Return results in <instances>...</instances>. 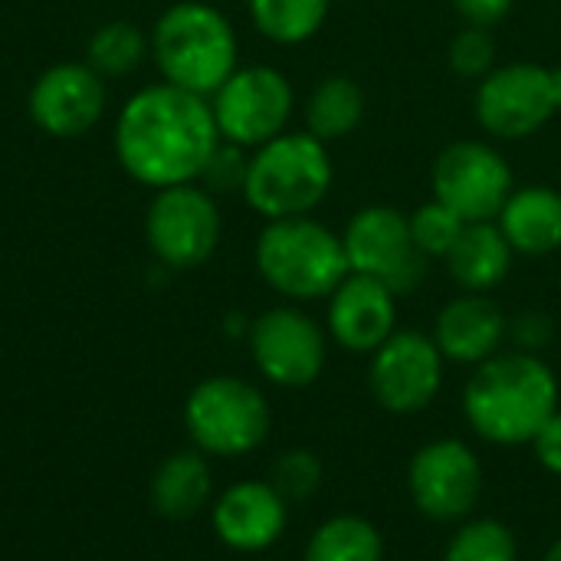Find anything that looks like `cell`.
Here are the masks:
<instances>
[{
	"label": "cell",
	"instance_id": "8",
	"mask_svg": "<svg viewBox=\"0 0 561 561\" xmlns=\"http://www.w3.org/2000/svg\"><path fill=\"white\" fill-rule=\"evenodd\" d=\"M516 187L513 164L486 138H457L431 164V197L450 207L463 224L496 220Z\"/></svg>",
	"mask_w": 561,
	"mask_h": 561
},
{
	"label": "cell",
	"instance_id": "27",
	"mask_svg": "<svg viewBox=\"0 0 561 561\" xmlns=\"http://www.w3.org/2000/svg\"><path fill=\"white\" fill-rule=\"evenodd\" d=\"M408 220H411V233H414V243H417V250L427 256V260H444L450 250H454V243L460 240V233H463V220L450 210V207H444L440 201H424V204H417L411 214H408Z\"/></svg>",
	"mask_w": 561,
	"mask_h": 561
},
{
	"label": "cell",
	"instance_id": "31",
	"mask_svg": "<svg viewBox=\"0 0 561 561\" xmlns=\"http://www.w3.org/2000/svg\"><path fill=\"white\" fill-rule=\"evenodd\" d=\"M556 339V319L546 309H523L510 319V345L519 352L542 355Z\"/></svg>",
	"mask_w": 561,
	"mask_h": 561
},
{
	"label": "cell",
	"instance_id": "29",
	"mask_svg": "<svg viewBox=\"0 0 561 561\" xmlns=\"http://www.w3.org/2000/svg\"><path fill=\"white\" fill-rule=\"evenodd\" d=\"M496 53L500 49H496L493 30L463 23V30H457L447 43V66L454 76L480 82L483 76L496 69Z\"/></svg>",
	"mask_w": 561,
	"mask_h": 561
},
{
	"label": "cell",
	"instance_id": "28",
	"mask_svg": "<svg viewBox=\"0 0 561 561\" xmlns=\"http://www.w3.org/2000/svg\"><path fill=\"white\" fill-rule=\"evenodd\" d=\"M322 477H325V467H322L319 454H312L306 447H293V450L279 454L270 470V483L276 486V493L286 503L312 500L322 486Z\"/></svg>",
	"mask_w": 561,
	"mask_h": 561
},
{
	"label": "cell",
	"instance_id": "30",
	"mask_svg": "<svg viewBox=\"0 0 561 561\" xmlns=\"http://www.w3.org/2000/svg\"><path fill=\"white\" fill-rule=\"evenodd\" d=\"M247 168H250V151L220 138V145L214 148V154H210V161H207V168H204V174H201V184H204L210 194L243 191Z\"/></svg>",
	"mask_w": 561,
	"mask_h": 561
},
{
	"label": "cell",
	"instance_id": "3",
	"mask_svg": "<svg viewBox=\"0 0 561 561\" xmlns=\"http://www.w3.org/2000/svg\"><path fill=\"white\" fill-rule=\"evenodd\" d=\"M332 184L335 164L329 145L302 128L283 131L250 151V168L240 194L263 220H283L316 214L332 194Z\"/></svg>",
	"mask_w": 561,
	"mask_h": 561
},
{
	"label": "cell",
	"instance_id": "2",
	"mask_svg": "<svg viewBox=\"0 0 561 561\" xmlns=\"http://www.w3.org/2000/svg\"><path fill=\"white\" fill-rule=\"evenodd\" d=\"M559 411V378L542 355L503 348L473 368L463 388L470 431L493 447L533 444L539 427Z\"/></svg>",
	"mask_w": 561,
	"mask_h": 561
},
{
	"label": "cell",
	"instance_id": "19",
	"mask_svg": "<svg viewBox=\"0 0 561 561\" xmlns=\"http://www.w3.org/2000/svg\"><path fill=\"white\" fill-rule=\"evenodd\" d=\"M493 224L516 256H552L561 250V191L552 184H516Z\"/></svg>",
	"mask_w": 561,
	"mask_h": 561
},
{
	"label": "cell",
	"instance_id": "34",
	"mask_svg": "<svg viewBox=\"0 0 561 561\" xmlns=\"http://www.w3.org/2000/svg\"><path fill=\"white\" fill-rule=\"evenodd\" d=\"M542 561H561V539H556V542L549 546V552L542 556Z\"/></svg>",
	"mask_w": 561,
	"mask_h": 561
},
{
	"label": "cell",
	"instance_id": "26",
	"mask_svg": "<svg viewBox=\"0 0 561 561\" xmlns=\"http://www.w3.org/2000/svg\"><path fill=\"white\" fill-rule=\"evenodd\" d=\"M148 53V43L141 30L128 20H112L99 26L89 39V66L105 79L131 72Z\"/></svg>",
	"mask_w": 561,
	"mask_h": 561
},
{
	"label": "cell",
	"instance_id": "18",
	"mask_svg": "<svg viewBox=\"0 0 561 561\" xmlns=\"http://www.w3.org/2000/svg\"><path fill=\"white\" fill-rule=\"evenodd\" d=\"M431 339L450 365L477 368L506 348L510 316L490 293H457L440 306Z\"/></svg>",
	"mask_w": 561,
	"mask_h": 561
},
{
	"label": "cell",
	"instance_id": "10",
	"mask_svg": "<svg viewBox=\"0 0 561 561\" xmlns=\"http://www.w3.org/2000/svg\"><path fill=\"white\" fill-rule=\"evenodd\" d=\"M210 108L220 138L253 151L289 131L296 89L276 66H237L233 76L210 95Z\"/></svg>",
	"mask_w": 561,
	"mask_h": 561
},
{
	"label": "cell",
	"instance_id": "20",
	"mask_svg": "<svg viewBox=\"0 0 561 561\" xmlns=\"http://www.w3.org/2000/svg\"><path fill=\"white\" fill-rule=\"evenodd\" d=\"M460 293H493L513 273L516 253L493 220L467 224L454 250L440 260Z\"/></svg>",
	"mask_w": 561,
	"mask_h": 561
},
{
	"label": "cell",
	"instance_id": "25",
	"mask_svg": "<svg viewBox=\"0 0 561 561\" xmlns=\"http://www.w3.org/2000/svg\"><path fill=\"white\" fill-rule=\"evenodd\" d=\"M440 561H519L516 533L493 516H470L450 536Z\"/></svg>",
	"mask_w": 561,
	"mask_h": 561
},
{
	"label": "cell",
	"instance_id": "23",
	"mask_svg": "<svg viewBox=\"0 0 561 561\" xmlns=\"http://www.w3.org/2000/svg\"><path fill=\"white\" fill-rule=\"evenodd\" d=\"M302 561H385V536L371 519L339 513L309 536Z\"/></svg>",
	"mask_w": 561,
	"mask_h": 561
},
{
	"label": "cell",
	"instance_id": "6",
	"mask_svg": "<svg viewBox=\"0 0 561 561\" xmlns=\"http://www.w3.org/2000/svg\"><path fill=\"white\" fill-rule=\"evenodd\" d=\"M184 424L201 454L243 457L270 437L273 414L256 385L233 375H217L191 391Z\"/></svg>",
	"mask_w": 561,
	"mask_h": 561
},
{
	"label": "cell",
	"instance_id": "16",
	"mask_svg": "<svg viewBox=\"0 0 561 561\" xmlns=\"http://www.w3.org/2000/svg\"><path fill=\"white\" fill-rule=\"evenodd\" d=\"M105 112V79L85 62H59L30 89V115L53 138L85 135Z\"/></svg>",
	"mask_w": 561,
	"mask_h": 561
},
{
	"label": "cell",
	"instance_id": "15",
	"mask_svg": "<svg viewBox=\"0 0 561 561\" xmlns=\"http://www.w3.org/2000/svg\"><path fill=\"white\" fill-rule=\"evenodd\" d=\"M325 332L339 348L371 355L398 332V296L371 276L348 273L325 299Z\"/></svg>",
	"mask_w": 561,
	"mask_h": 561
},
{
	"label": "cell",
	"instance_id": "22",
	"mask_svg": "<svg viewBox=\"0 0 561 561\" xmlns=\"http://www.w3.org/2000/svg\"><path fill=\"white\" fill-rule=\"evenodd\" d=\"M210 493H214V473L201 450L171 454L151 480L154 510L164 519H178V523L204 513V506L210 503Z\"/></svg>",
	"mask_w": 561,
	"mask_h": 561
},
{
	"label": "cell",
	"instance_id": "24",
	"mask_svg": "<svg viewBox=\"0 0 561 561\" xmlns=\"http://www.w3.org/2000/svg\"><path fill=\"white\" fill-rule=\"evenodd\" d=\"M260 36L276 46L309 43L329 20L332 0H247Z\"/></svg>",
	"mask_w": 561,
	"mask_h": 561
},
{
	"label": "cell",
	"instance_id": "14",
	"mask_svg": "<svg viewBox=\"0 0 561 561\" xmlns=\"http://www.w3.org/2000/svg\"><path fill=\"white\" fill-rule=\"evenodd\" d=\"M250 352L260 375L276 388H309L329 362V332L299 306H273L250 325Z\"/></svg>",
	"mask_w": 561,
	"mask_h": 561
},
{
	"label": "cell",
	"instance_id": "35",
	"mask_svg": "<svg viewBox=\"0 0 561 561\" xmlns=\"http://www.w3.org/2000/svg\"><path fill=\"white\" fill-rule=\"evenodd\" d=\"M552 82H556V99H559L561 108V66H552Z\"/></svg>",
	"mask_w": 561,
	"mask_h": 561
},
{
	"label": "cell",
	"instance_id": "4",
	"mask_svg": "<svg viewBox=\"0 0 561 561\" xmlns=\"http://www.w3.org/2000/svg\"><path fill=\"white\" fill-rule=\"evenodd\" d=\"M151 53L164 82L210 99L237 69V33L217 7L181 0L158 16Z\"/></svg>",
	"mask_w": 561,
	"mask_h": 561
},
{
	"label": "cell",
	"instance_id": "13",
	"mask_svg": "<svg viewBox=\"0 0 561 561\" xmlns=\"http://www.w3.org/2000/svg\"><path fill=\"white\" fill-rule=\"evenodd\" d=\"M224 233L214 194L197 184L161 187L145 217V237L154 256L171 270L204 266Z\"/></svg>",
	"mask_w": 561,
	"mask_h": 561
},
{
	"label": "cell",
	"instance_id": "11",
	"mask_svg": "<svg viewBox=\"0 0 561 561\" xmlns=\"http://www.w3.org/2000/svg\"><path fill=\"white\" fill-rule=\"evenodd\" d=\"M483 463L467 440L440 437L424 444L408 463V496L414 510L444 526L470 519L483 500Z\"/></svg>",
	"mask_w": 561,
	"mask_h": 561
},
{
	"label": "cell",
	"instance_id": "1",
	"mask_svg": "<svg viewBox=\"0 0 561 561\" xmlns=\"http://www.w3.org/2000/svg\"><path fill=\"white\" fill-rule=\"evenodd\" d=\"M220 131L210 99L171 82L135 92L115 122L118 164L145 187L197 184Z\"/></svg>",
	"mask_w": 561,
	"mask_h": 561
},
{
	"label": "cell",
	"instance_id": "32",
	"mask_svg": "<svg viewBox=\"0 0 561 561\" xmlns=\"http://www.w3.org/2000/svg\"><path fill=\"white\" fill-rule=\"evenodd\" d=\"M450 7H454V13L463 23L493 30V26H500L513 13L516 0H450Z\"/></svg>",
	"mask_w": 561,
	"mask_h": 561
},
{
	"label": "cell",
	"instance_id": "33",
	"mask_svg": "<svg viewBox=\"0 0 561 561\" xmlns=\"http://www.w3.org/2000/svg\"><path fill=\"white\" fill-rule=\"evenodd\" d=\"M533 454H536V463L546 470V473H552V477H559L561 480V408L539 427V434L533 437Z\"/></svg>",
	"mask_w": 561,
	"mask_h": 561
},
{
	"label": "cell",
	"instance_id": "12",
	"mask_svg": "<svg viewBox=\"0 0 561 561\" xmlns=\"http://www.w3.org/2000/svg\"><path fill=\"white\" fill-rule=\"evenodd\" d=\"M368 388L378 408L398 417L424 414L447 375V358L440 355L431 332L398 329L378 352L368 355Z\"/></svg>",
	"mask_w": 561,
	"mask_h": 561
},
{
	"label": "cell",
	"instance_id": "5",
	"mask_svg": "<svg viewBox=\"0 0 561 561\" xmlns=\"http://www.w3.org/2000/svg\"><path fill=\"white\" fill-rule=\"evenodd\" d=\"M256 270L263 283L289 302L329 299L352 273L342 233L309 217L266 220L256 237Z\"/></svg>",
	"mask_w": 561,
	"mask_h": 561
},
{
	"label": "cell",
	"instance_id": "9",
	"mask_svg": "<svg viewBox=\"0 0 561 561\" xmlns=\"http://www.w3.org/2000/svg\"><path fill=\"white\" fill-rule=\"evenodd\" d=\"M561 115L552 66L506 62L477 82L473 118L493 141H526Z\"/></svg>",
	"mask_w": 561,
	"mask_h": 561
},
{
	"label": "cell",
	"instance_id": "7",
	"mask_svg": "<svg viewBox=\"0 0 561 561\" xmlns=\"http://www.w3.org/2000/svg\"><path fill=\"white\" fill-rule=\"evenodd\" d=\"M342 247L352 273L385 283L394 296L417 293L431 266L414 243L408 214L394 204L358 207L342 230Z\"/></svg>",
	"mask_w": 561,
	"mask_h": 561
},
{
	"label": "cell",
	"instance_id": "17",
	"mask_svg": "<svg viewBox=\"0 0 561 561\" xmlns=\"http://www.w3.org/2000/svg\"><path fill=\"white\" fill-rule=\"evenodd\" d=\"M214 533L233 552H266L289 526V503L270 480H240L227 486L214 510Z\"/></svg>",
	"mask_w": 561,
	"mask_h": 561
},
{
	"label": "cell",
	"instance_id": "21",
	"mask_svg": "<svg viewBox=\"0 0 561 561\" xmlns=\"http://www.w3.org/2000/svg\"><path fill=\"white\" fill-rule=\"evenodd\" d=\"M365 112H368V95L362 82L348 72H329L306 95L302 122L309 135L332 145L355 135L365 122Z\"/></svg>",
	"mask_w": 561,
	"mask_h": 561
}]
</instances>
